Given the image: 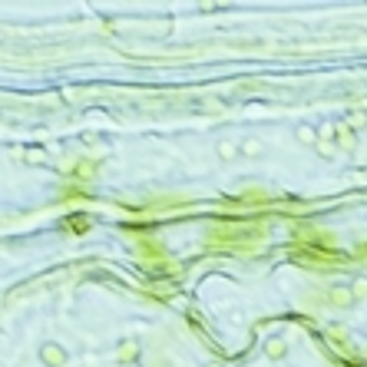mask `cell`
<instances>
[{
  "label": "cell",
  "mask_w": 367,
  "mask_h": 367,
  "mask_svg": "<svg viewBox=\"0 0 367 367\" xmlns=\"http://www.w3.org/2000/svg\"><path fill=\"white\" fill-rule=\"evenodd\" d=\"M37 354H40V364H44V367H66V361H70L66 347L56 344V341H44Z\"/></svg>",
  "instance_id": "1"
},
{
  "label": "cell",
  "mask_w": 367,
  "mask_h": 367,
  "mask_svg": "<svg viewBox=\"0 0 367 367\" xmlns=\"http://www.w3.org/2000/svg\"><path fill=\"white\" fill-rule=\"evenodd\" d=\"M139 354H142V344L136 341V337H123V341L116 344V361L119 364H136Z\"/></svg>",
  "instance_id": "2"
},
{
  "label": "cell",
  "mask_w": 367,
  "mask_h": 367,
  "mask_svg": "<svg viewBox=\"0 0 367 367\" xmlns=\"http://www.w3.org/2000/svg\"><path fill=\"white\" fill-rule=\"evenodd\" d=\"M265 357L268 361H285L288 357V341L285 337H268L265 341Z\"/></svg>",
  "instance_id": "3"
},
{
  "label": "cell",
  "mask_w": 367,
  "mask_h": 367,
  "mask_svg": "<svg viewBox=\"0 0 367 367\" xmlns=\"http://www.w3.org/2000/svg\"><path fill=\"white\" fill-rule=\"evenodd\" d=\"M238 152H242V156H249V159H259L261 152H265V142H261L259 136H249V139L238 146Z\"/></svg>",
  "instance_id": "4"
},
{
  "label": "cell",
  "mask_w": 367,
  "mask_h": 367,
  "mask_svg": "<svg viewBox=\"0 0 367 367\" xmlns=\"http://www.w3.org/2000/svg\"><path fill=\"white\" fill-rule=\"evenodd\" d=\"M216 152H218V159H222V162H235L238 159V146L232 139H222L216 146Z\"/></svg>",
  "instance_id": "5"
},
{
  "label": "cell",
  "mask_w": 367,
  "mask_h": 367,
  "mask_svg": "<svg viewBox=\"0 0 367 367\" xmlns=\"http://www.w3.org/2000/svg\"><path fill=\"white\" fill-rule=\"evenodd\" d=\"M347 292H351V298H354V301H364V298H367V278H354Z\"/></svg>",
  "instance_id": "6"
},
{
  "label": "cell",
  "mask_w": 367,
  "mask_h": 367,
  "mask_svg": "<svg viewBox=\"0 0 367 367\" xmlns=\"http://www.w3.org/2000/svg\"><path fill=\"white\" fill-rule=\"evenodd\" d=\"M294 139L304 142V146H311V142H318V132H314L311 126H298V130H294Z\"/></svg>",
  "instance_id": "7"
},
{
  "label": "cell",
  "mask_w": 367,
  "mask_h": 367,
  "mask_svg": "<svg viewBox=\"0 0 367 367\" xmlns=\"http://www.w3.org/2000/svg\"><path fill=\"white\" fill-rule=\"evenodd\" d=\"M351 301H354V298H351L347 288H335V292H331V304H337V308H347Z\"/></svg>",
  "instance_id": "8"
},
{
  "label": "cell",
  "mask_w": 367,
  "mask_h": 367,
  "mask_svg": "<svg viewBox=\"0 0 367 367\" xmlns=\"http://www.w3.org/2000/svg\"><path fill=\"white\" fill-rule=\"evenodd\" d=\"M337 139H341V146H344V149H347V152L354 149V136H351V132H347V130H344V126H341V130H337Z\"/></svg>",
  "instance_id": "9"
},
{
  "label": "cell",
  "mask_w": 367,
  "mask_h": 367,
  "mask_svg": "<svg viewBox=\"0 0 367 367\" xmlns=\"http://www.w3.org/2000/svg\"><path fill=\"white\" fill-rule=\"evenodd\" d=\"M27 162H30V166H40V162H46L44 149H27Z\"/></svg>",
  "instance_id": "10"
},
{
  "label": "cell",
  "mask_w": 367,
  "mask_h": 367,
  "mask_svg": "<svg viewBox=\"0 0 367 367\" xmlns=\"http://www.w3.org/2000/svg\"><path fill=\"white\" fill-rule=\"evenodd\" d=\"M318 136H321V139H331V136H335V130H331V126H321V130H318Z\"/></svg>",
  "instance_id": "11"
},
{
  "label": "cell",
  "mask_w": 367,
  "mask_h": 367,
  "mask_svg": "<svg viewBox=\"0 0 367 367\" xmlns=\"http://www.w3.org/2000/svg\"><path fill=\"white\" fill-rule=\"evenodd\" d=\"M209 367H218V364H209Z\"/></svg>",
  "instance_id": "12"
}]
</instances>
